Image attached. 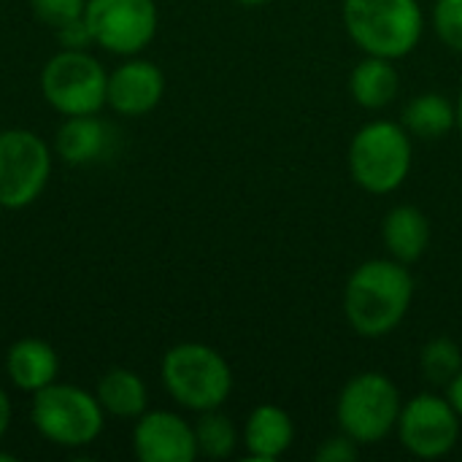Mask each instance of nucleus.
<instances>
[{
  "label": "nucleus",
  "instance_id": "f257e3e1",
  "mask_svg": "<svg viewBox=\"0 0 462 462\" xmlns=\"http://www.w3.org/2000/svg\"><path fill=\"white\" fill-rule=\"evenodd\" d=\"M414 300V276L409 265L379 257L352 271L344 287V317L363 338L390 336L409 314Z\"/></svg>",
  "mask_w": 462,
  "mask_h": 462
},
{
  "label": "nucleus",
  "instance_id": "f03ea898",
  "mask_svg": "<svg viewBox=\"0 0 462 462\" xmlns=\"http://www.w3.org/2000/svg\"><path fill=\"white\" fill-rule=\"evenodd\" d=\"M344 27L349 38L374 57L403 60L425 32L420 0H344Z\"/></svg>",
  "mask_w": 462,
  "mask_h": 462
},
{
  "label": "nucleus",
  "instance_id": "7ed1b4c3",
  "mask_svg": "<svg viewBox=\"0 0 462 462\" xmlns=\"http://www.w3.org/2000/svg\"><path fill=\"white\" fill-rule=\"evenodd\" d=\"M160 376L168 395L195 414L222 409L233 393L230 363L214 346L198 341L171 346L162 355Z\"/></svg>",
  "mask_w": 462,
  "mask_h": 462
},
{
  "label": "nucleus",
  "instance_id": "20e7f679",
  "mask_svg": "<svg viewBox=\"0 0 462 462\" xmlns=\"http://www.w3.org/2000/svg\"><path fill=\"white\" fill-rule=\"evenodd\" d=\"M411 135L401 122L376 119L363 125L349 143V173L371 195L395 192L411 171Z\"/></svg>",
  "mask_w": 462,
  "mask_h": 462
},
{
  "label": "nucleus",
  "instance_id": "39448f33",
  "mask_svg": "<svg viewBox=\"0 0 462 462\" xmlns=\"http://www.w3.org/2000/svg\"><path fill=\"white\" fill-rule=\"evenodd\" d=\"M30 420L49 444L62 449H81L97 441L103 433L106 411L95 393L54 382L32 395Z\"/></svg>",
  "mask_w": 462,
  "mask_h": 462
},
{
  "label": "nucleus",
  "instance_id": "423d86ee",
  "mask_svg": "<svg viewBox=\"0 0 462 462\" xmlns=\"http://www.w3.org/2000/svg\"><path fill=\"white\" fill-rule=\"evenodd\" d=\"M403 401L398 384L379 371H365L349 379L336 403V420L341 433H346L360 447L384 441L401 417Z\"/></svg>",
  "mask_w": 462,
  "mask_h": 462
},
{
  "label": "nucleus",
  "instance_id": "0eeeda50",
  "mask_svg": "<svg viewBox=\"0 0 462 462\" xmlns=\"http://www.w3.org/2000/svg\"><path fill=\"white\" fill-rule=\"evenodd\" d=\"M106 89L108 73L87 49H62L41 70V92L62 116L100 114Z\"/></svg>",
  "mask_w": 462,
  "mask_h": 462
},
{
  "label": "nucleus",
  "instance_id": "6e6552de",
  "mask_svg": "<svg viewBox=\"0 0 462 462\" xmlns=\"http://www.w3.org/2000/svg\"><path fill=\"white\" fill-rule=\"evenodd\" d=\"M51 176V146L27 127L0 130V208L32 206Z\"/></svg>",
  "mask_w": 462,
  "mask_h": 462
},
{
  "label": "nucleus",
  "instance_id": "1a4fd4ad",
  "mask_svg": "<svg viewBox=\"0 0 462 462\" xmlns=\"http://www.w3.org/2000/svg\"><path fill=\"white\" fill-rule=\"evenodd\" d=\"M84 19L95 46L116 57L141 54L154 41L160 24L154 0H87Z\"/></svg>",
  "mask_w": 462,
  "mask_h": 462
},
{
  "label": "nucleus",
  "instance_id": "9d476101",
  "mask_svg": "<svg viewBox=\"0 0 462 462\" xmlns=\"http://www.w3.org/2000/svg\"><path fill=\"white\" fill-rule=\"evenodd\" d=\"M460 420L449 398L422 393L403 403L395 430L409 455L420 460H441L460 441Z\"/></svg>",
  "mask_w": 462,
  "mask_h": 462
},
{
  "label": "nucleus",
  "instance_id": "9b49d317",
  "mask_svg": "<svg viewBox=\"0 0 462 462\" xmlns=\"http://www.w3.org/2000/svg\"><path fill=\"white\" fill-rule=\"evenodd\" d=\"M133 452L141 462H192L198 455L195 428L176 411H143L133 428Z\"/></svg>",
  "mask_w": 462,
  "mask_h": 462
},
{
  "label": "nucleus",
  "instance_id": "f8f14e48",
  "mask_svg": "<svg viewBox=\"0 0 462 462\" xmlns=\"http://www.w3.org/2000/svg\"><path fill=\"white\" fill-rule=\"evenodd\" d=\"M165 95V73L157 62L143 57H127L108 73L106 106L122 116H146L160 106Z\"/></svg>",
  "mask_w": 462,
  "mask_h": 462
},
{
  "label": "nucleus",
  "instance_id": "ddd939ff",
  "mask_svg": "<svg viewBox=\"0 0 462 462\" xmlns=\"http://www.w3.org/2000/svg\"><path fill=\"white\" fill-rule=\"evenodd\" d=\"M5 374L11 384L22 393L35 395L60 376V355L49 341L19 338L5 352Z\"/></svg>",
  "mask_w": 462,
  "mask_h": 462
},
{
  "label": "nucleus",
  "instance_id": "4468645a",
  "mask_svg": "<svg viewBox=\"0 0 462 462\" xmlns=\"http://www.w3.org/2000/svg\"><path fill=\"white\" fill-rule=\"evenodd\" d=\"M295 441L292 417L273 403L257 406L244 425V447L249 457L257 462H273L284 457Z\"/></svg>",
  "mask_w": 462,
  "mask_h": 462
},
{
  "label": "nucleus",
  "instance_id": "2eb2a0df",
  "mask_svg": "<svg viewBox=\"0 0 462 462\" xmlns=\"http://www.w3.org/2000/svg\"><path fill=\"white\" fill-rule=\"evenodd\" d=\"M111 146V127L97 119V114L65 116V122L54 133V152L73 168L92 165Z\"/></svg>",
  "mask_w": 462,
  "mask_h": 462
},
{
  "label": "nucleus",
  "instance_id": "dca6fc26",
  "mask_svg": "<svg viewBox=\"0 0 462 462\" xmlns=\"http://www.w3.org/2000/svg\"><path fill=\"white\" fill-rule=\"evenodd\" d=\"M430 219L417 206H395L387 211L382 222V238L387 246V254L403 265H411L425 257L430 246Z\"/></svg>",
  "mask_w": 462,
  "mask_h": 462
},
{
  "label": "nucleus",
  "instance_id": "f3484780",
  "mask_svg": "<svg viewBox=\"0 0 462 462\" xmlns=\"http://www.w3.org/2000/svg\"><path fill=\"white\" fill-rule=\"evenodd\" d=\"M401 92V76L395 60L365 54L349 73V95L357 106L368 111L387 108Z\"/></svg>",
  "mask_w": 462,
  "mask_h": 462
},
{
  "label": "nucleus",
  "instance_id": "a211bd4d",
  "mask_svg": "<svg viewBox=\"0 0 462 462\" xmlns=\"http://www.w3.org/2000/svg\"><path fill=\"white\" fill-rule=\"evenodd\" d=\"M95 395L103 411L114 420H138L149 409L146 382L130 368H111L100 376Z\"/></svg>",
  "mask_w": 462,
  "mask_h": 462
},
{
  "label": "nucleus",
  "instance_id": "6ab92c4d",
  "mask_svg": "<svg viewBox=\"0 0 462 462\" xmlns=\"http://www.w3.org/2000/svg\"><path fill=\"white\" fill-rule=\"evenodd\" d=\"M401 125L411 138L439 141L457 127V108L439 92H422L406 103Z\"/></svg>",
  "mask_w": 462,
  "mask_h": 462
},
{
  "label": "nucleus",
  "instance_id": "aec40b11",
  "mask_svg": "<svg viewBox=\"0 0 462 462\" xmlns=\"http://www.w3.org/2000/svg\"><path fill=\"white\" fill-rule=\"evenodd\" d=\"M192 428H195L198 455H203L208 460H225L238 447V430H236L233 420L227 414H222L219 409L200 411V417Z\"/></svg>",
  "mask_w": 462,
  "mask_h": 462
},
{
  "label": "nucleus",
  "instance_id": "412c9836",
  "mask_svg": "<svg viewBox=\"0 0 462 462\" xmlns=\"http://www.w3.org/2000/svg\"><path fill=\"white\" fill-rule=\"evenodd\" d=\"M462 349L457 341L439 336L428 341L420 352V371L428 384L433 387H449V382L460 374Z\"/></svg>",
  "mask_w": 462,
  "mask_h": 462
},
{
  "label": "nucleus",
  "instance_id": "4be33fe9",
  "mask_svg": "<svg viewBox=\"0 0 462 462\" xmlns=\"http://www.w3.org/2000/svg\"><path fill=\"white\" fill-rule=\"evenodd\" d=\"M433 30L444 46L462 54V0L433 3Z\"/></svg>",
  "mask_w": 462,
  "mask_h": 462
},
{
  "label": "nucleus",
  "instance_id": "5701e85b",
  "mask_svg": "<svg viewBox=\"0 0 462 462\" xmlns=\"http://www.w3.org/2000/svg\"><path fill=\"white\" fill-rule=\"evenodd\" d=\"M32 14L51 30L84 16L87 0H30Z\"/></svg>",
  "mask_w": 462,
  "mask_h": 462
},
{
  "label": "nucleus",
  "instance_id": "b1692460",
  "mask_svg": "<svg viewBox=\"0 0 462 462\" xmlns=\"http://www.w3.org/2000/svg\"><path fill=\"white\" fill-rule=\"evenodd\" d=\"M314 457L317 462H355L360 457V444L352 441L346 433H338V436L325 439Z\"/></svg>",
  "mask_w": 462,
  "mask_h": 462
},
{
  "label": "nucleus",
  "instance_id": "393cba45",
  "mask_svg": "<svg viewBox=\"0 0 462 462\" xmlns=\"http://www.w3.org/2000/svg\"><path fill=\"white\" fill-rule=\"evenodd\" d=\"M54 35H57V43H60L62 49H89V46H95L92 30H89V24H87L84 16H79V19H73V22L57 27Z\"/></svg>",
  "mask_w": 462,
  "mask_h": 462
},
{
  "label": "nucleus",
  "instance_id": "a878e982",
  "mask_svg": "<svg viewBox=\"0 0 462 462\" xmlns=\"http://www.w3.org/2000/svg\"><path fill=\"white\" fill-rule=\"evenodd\" d=\"M447 398H449V403L455 406V411L462 417V368H460V374L449 382V387H447Z\"/></svg>",
  "mask_w": 462,
  "mask_h": 462
},
{
  "label": "nucleus",
  "instance_id": "bb28decb",
  "mask_svg": "<svg viewBox=\"0 0 462 462\" xmlns=\"http://www.w3.org/2000/svg\"><path fill=\"white\" fill-rule=\"evenodd\" d=\"M8 425H11V398L0 387V439L8 433Z\"/></svg>",
  "mask_w": 462,
  "mask_h": 462
},
{
  "label": "nucleus",
  "instance_id": "cd10ccee",
  "mask_svg": "<svg viewBox=\"0 0 462 462\" xmlns=\"http://www.w3.org/2000/svg\"><path fill=\"white\" fill-rule=\"evenodd\" d=\"M236 3H241V5H246V8H257V5H265V3H271V0H236Z\"/></svg>",
  "mask_w": 462,
  "mask_h": 462
},
{
  "label": "nucleus",
  "instance_id": "c85d7f7f",
  "mask_svg": "<svg viewBox=\"0 0 462 462\" xmlns=\"http://www.w3.org/2000/svg\"><path fill=\"white\" fill-rule=\"evenodd\" d=\"M455 108H457V130L462 133V89H460V97H457V103H455Z\"/></svg>",
  "mask_w": 462,
  "mask_h": 462
},
{
  "label": "nucleus",
  "instance_id": "c756f323",
  "mask_svg": "<svg viewBox=\"0 0 462 462\" xmlns=\"http://www.w3.org/2000/svg\"><path fill=\"white\" fill-rule=\"evenodd\" d=\"M0 462H16V455H11V452H3V449H0Z\"/></svg>",
  "mask_w": 462,
  "mask_h": 462
}]
</instances>
